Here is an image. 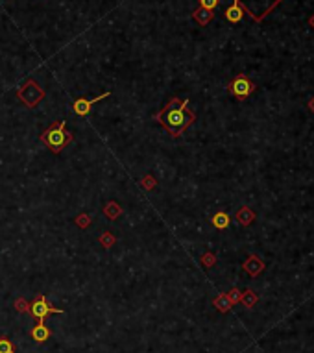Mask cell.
I'll return each instance as SVG.
<instances>
[{
  "mask_svg": "<svg viewBox=\"0 0 314 353\" xmlns=\"http://www.w3.org/2000/svg\"><path fill=\"white\" fill-rule=\"evenodd\" d=\"M185 104H187V102H183L181 106H172V108L167 111V118L163 120V122H165V126L172 132V135H179V133L185 130V126L193 120V115H189V117H187V115L183 113Z\"/></svg>",
  "mask_w": 314,
  "mask_h": 353,
  "instance_id": "cell-1",
  "label": "cell"
},
{
  "mask_svg": "<svg viewBox=\"0 0 314 353\" xmlns=\"http://www.w3.org/2000/svg\"><path fill=\"white\" fill-rule=\"evenodd\" d=\"M61 312H63L61 309L52 307L50 303L45 300V296H39V300L32 303V307H30V314L32 316H36L37 320H39V324H45V318L48 316V314H61Z\"/></svg>",
  "mask_w": 314,
  "mask_h": 353,
  "instance_id": "cell-2",
  "label": "cell"
},
{
  "mask_svg": "<svg viewBox=\"0 0 314 353\" xmlns=\"http://www.w3.org/2000/svg\"><path fill=\"white\" fill-rule=\"evenodd\" d=\"M254 89H255V85L249 82L246 76H237L233 82H231V85H229V91H231V94H235L238 100L248 98L249 94L254 92Z\"/></svg>",
  "mask_w": 314,
  "mask_h": 353,
  "instance_id": "cell-3",
  "label": "cell"
},
{
  "mask_svg": "<svg viewBox=\"0 0 314 353\" xmlns=\"http://www.w3.org/2000/svg\"><path fill=\"white\" fill-rule=\"evenodd\" d=\"M45 141L50 144L54 150H59L63 144H65V122H57L54 124L48 132H46Z\"/></svg>",
  "mask_w": 314,
  "mask_h": 353,
  "instance_id": "cell-4",
  "label": "cell"
},
{
  "mask_svg": "<svg viewBox=\"0 0 314 353\" xmlns=\"http://www.w3.org/2000/svg\"><path fill=\"white\" fill-rule=\"evenodd\" d=\"M109 97V92H104V94H100V97L97 98H80V100H76L74 102V111L78 113V115H89V111H91V106L92 104H97L100 102V100H104V98Z\"/></svg>",
  "mask_w": 314,
  "mask_h": 353,
  "instance_id": "cell-5",
  "label": "cell"
},
{
  "mask_svg": "<svg viewBox=\"0 0 314 353\" xmlns=\"http://www.w3.org/2000/svg\"><path fill=\"white\" fill-rule=\"evenodd\" d=\"M32 338L34 340H37V342H45V340H48V337L52 335V331L48 328H46L45 324H37L36 328L32 329Z\"/></svg>",
  "mask_w": 314,
  "mask_h": 353,
  "instance_id": "cell-6",
  "label": "cell"
},
{
  "mask_svg": "<svg viewBox=\"0 0 314 353\" xmlns=\"http://www.w3.org/2000/svg\"><path fill=\"white\" fill-rule=\"evenodd\" d=\"M226 19H228L229 22H238L242 19V10H240L238 0H233V6L226 10Z\"/></svg>",
  "mask_w": 314,
  "mask_h": 353,
  "instance_id": "cell-7",
  "label": "cell"
},
{
  "mask_svg": "<svg viewBox=\"0 0 314 353\" xmlns=\"http://www.w3.org/2000/svg\"><path fill=\"white\" fill-rule=\"evenodd\" d=\"M213 224L218 230H226L229 226V216L226 215V213H216V215L213 216Z\"/></svg>",
  "mask_w": 314,
  "mask_h": 353,
  "instance_id": "cell-8",
  "label": "cell"
},
{
  "mask_svg": "<svg viewBox=\"0 0 314 353\" xmlns=\"http://www.w3.org/2000/svg\"><path fill=\"white\" fill-rule=\"evenodd\" d=\"M0 353H17L15 348L11 346L10 338H8V337H2V338H0Z\"/></svg>",
  "mask_w": 314,
  "mask_h": 353,
  "instance_id": "cell-9",
  "label": "cell"
},
{
  "mask_svg": "<svg viewBox=\"0 0 314 353\" xmlns=\"http://www.w3.org/2000/svg\"><path fill=\"white\" fill-rule=\"evenodd\" d=\"M214 305H216V307H220L224 312H226V311H229V307H231V300L222 294V298H220V300H216V302H214Z\"/></svg>",
  "mask_w": 314,
  "mask_h": 353,
  "instance_id": "cell-10",
  "label": "cell"
},
{
  "mask_svg": "<svg viewBox=\"0 0 314 353\" xmlns=\"http://www.w3.org/2000/svg\"><path fill=\"white\" fill-rule=\"evenodd\" d=\"M242 302L246 303V305H248V307H252V305H254V303L257 302V296H255V294H254V292H252V291L244 292V296H242Z\"/></svg>",
  "mask_w": 314,
  "mask_h": 353,
  "instance_id": "cell-11",
  "label": "cell"
},
{
  "mask_svg": "<svg viewBox=\"0 0 314 353\" xmlns=\"http://www.w3.org/2000/svg\"><path fill=\"white\" fill-rule=\"evenodd\" d=\"M200 4H202L203 10L213 11L214 8H216V6H218V0H200Z\"/></svg>",
  "mask_w": 314,
  "mask_h": 353,
  "instance_id": "cell-12",
  "label": "cell"
},
{
  "mask_svg": "<svg viewBox=\"0 0 314 353\" xmlns=\"http://www.w3.org/2000/svg\"><path fill=\"white\" fill-rule=\"evenodd\" d=\"M309 108H310V109H312V111H314V98H312V100H310V102H309Z\"/></svg>",
  "mask_w": 314,
  "mask_h": 353,
  "instance_id": "cell-13",
  "label": "cell"
},
{
  "mask_svg": "<svg viewBox=\"0 0 314 353\" xmlns=\"http://www.w3.org/2000/svg\"><path fill=\"white\" fill-rule=\"evenodd\" d=\"M309 22H310V26H312V28H314V15H312V17H310V19H309Z\"/></svg>",
  "mask_w": 314,
  "mask_h": 353,
  "instance_id": "cell-14",
  "label": "cell"
}]
</instances>
